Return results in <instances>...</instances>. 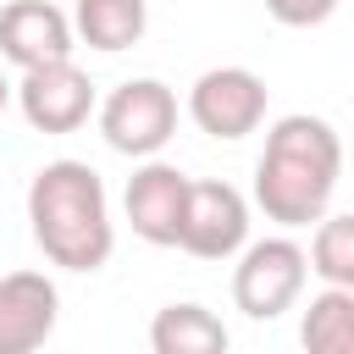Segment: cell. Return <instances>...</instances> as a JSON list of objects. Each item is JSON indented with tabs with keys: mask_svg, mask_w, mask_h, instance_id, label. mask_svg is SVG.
Listing matches in <instances>:
<instances>
[{
	"mask_svg": "<svg viewBox=\"0 0 354 354\" xmlns=\"http://www.w3.org/2000/svg\"><path fill=\"white\" fill-rule=\"evenodd\" d=\"M343 171V138L326 116L293 111L266 133L254 160V205L277 227H310L326 216Z\"/></svg>",
	"mask_w": 354,
	"mask_h": 354,
	"instance_id": "cell-1",
	"label": "cell"
},
{
	"mask_svg": "<svg viewBox=\"0 0 354 354\" xmlns=\"http://www.w3.org/2000/svg\"><path fill=\"white\" fill-rule=\"evenodd\" d=\"M28 221L33 243L61 271H100L116 249L111 199L88 160H50L28 183Z\"/></svg>",
	"mask_w": 354,
	"mask_h": 354,
	"instance_id": "cell-2",
	"label": "cell"
},
{
	"mask_svg": "<svg viewBox=\"0 0 354 354\" xmlns=\"http://www.w3.org/2000/svg\"><path fill=\"white\" fill-rule=\"evenodd\" d=\"M304 277H310V254H304L293 238L243 243V249H238V266H232V304H238L249 321H277L282 310L299 304Z\"/></svg>",
	"mask_w": 354,
	"mask_h": 354,
	"instance_id": "cell-3",
	"label": "cell"
},
{
	"mask_svg": "<svg viewBox=\"0 0 354 354\" xmlns=\"http://www.w3.org/2000/svg\"><path fill=\"white\" fill-rule=\"evenodd\" d=\"M100 133H105V144L116 155L155 160L177 133V94L160 77H127L100 105Z\"/></svg>",
	"mask_w": 354,
	"mask_h": 354,
	"instance_id": "cell-4",
	"label": "cell"
},
{
	"mask_svg": "<svg viewBox=\"0 0 354 354\" xmlns=\"http://www.w3.org/2000/svg\"><path fill=\"white\" fill-rule=\"evenodd\" d=\"M266 77L249 66H210L194 88H188V116L199 133L210 138H249L266 122Z\"/></svg>",
	"mask_w": 354,
	"mask_h": 354,
	"instance_id": "cell-5",
	"label": "cell"
},
{
	"mask_svg": "<svg viewBox=\"0 0 354 354\" xmlns=\"http://www.w3.org/2000/svg\"><path fill=\"white\" fill-rule=\"evenodd\" d=\"M243 243H249V199L232 183H216V177L188 183L177 249H188L194 260H232Z\"/></svg>",
	"mask_w": 354,
	"mask_h": 354,
	"instance_id": "cell-6",
	"label": "cell"
},
{
	"mask_svg": "<svg viewBox=\"0 0 354 354\" xmlns=\"http://www.w3.org/2000/svg\"><path fill=\"white\" fill-rule=\"evenodd\" d=\"M17 105H22V116H28L33 133H77L88 122V111H94V83L66 55V61H50V66L22 72Z\"/></svg>",
	"mask_w": 354,
	"mask_h": 354,
	"instance_id": "cell-7",
	"label": "cell"
},
{
	"mask_svg": "<svg viewBox=\"0 0 354 354\" xmlns=\"http://www.w3.org/2000/svg\"><path fill=\"white\" fill-rule=\"evenodd\" d=\"M188 183H194V177H183V171L166 166V160H144V166L127 177L122 205H127V221H133V232H138L144 243L177 249L183 210H188Z\"/></svg>",
	"mask_w": 354,
	"mask_h": 354,
	"instance_id": "cell-8",
	"label": "cell"
},
{
	"mask_svg": "<svg viewBox=\"0 0 354 354\" xmlns=\"http://www.w3.org/2000/svg\"><path fill=\"white\" fill-rule=\"evenodd\" d=\"M77 44L72 33V17L50 0H11L0 11V55L22 72L33 66H50V61H66Z\"/></svg>",
	"mask_w": 354,
	"mask_h": 354,
	"instance_id": "cell-9",
	"label": "cell"
},
{
	"mask_svg": "<svg viewBox=\"0 0 354 354\" xmlns=\"http://www.w3.org/2000/svg\"><path fill=\"white\" fill-rule=\"evenodd\" d=\"M61 293L44 271L0 277V354H39L55 332Z\"/></svg>",
	"mask_w": 354,
	"mask_h": 354,
	"instance_id": "cell-10",
	"label": "cell"
},
{
	"mask_svg": "<svg viewBox=\"0 0 354 354\" xmlns=\"http://www.w3.org/2000/svg\"><path fill=\"white\" fill-rule=\"evenodd\" d=\"M149 28V0H77L72 6V33L88 50H133Z\"/></svg>",
	"mask_w": 354,
	"mask_h": 354,
	"instance_id": "cell-11",
	"label": "cell"
},
{
	"mask_svg": "<svg viewBox=\"0 0 354 354\" xmlns=\"http://www.w3.org/2000/svg\"><path fill=\"white\" fill-rule=\"evenodd\" d=\"M149 348H155V354H227V326H221L216 310L183 299V304L155 310V321H149Z\"/></svg>",
	"mask_w": 354,
	"mask_h": 354,
	"instance_id": "cell-12",
	"label": "cell"
},
{
	"mask_svg": "<svg viewBox=\"0 0 354 354\" xmlns=\"http://www.w3.org/2000/svg\"><path fill=\"white\" fill-rule=\"evenodd\" d=\"M299 343L304 354H354V293L348 288L315 293L299 321Z\"/></svg>",
	"mask_w": 354,
	"mask_h": 354,
	"instance_id": "cell-13",
	"label": "cell"
},
{
	"mask_svg": "<svg viewBox=\"0 0 354 354\" xmlns=\"http://www.w3.org/2000/svg\"><path fill=\"white\" fill-rule=\"evenodd\" d=\"M304 254H310V271L326 288H348L354 293V210L348 216H321Z\"/></svg>",
	"mask_w": 354,
	"mask_h": 354,
	"instance_id": "cell-14",
	"label": "cell"
},
{
	"mask_svg": "<svg viewBox=\"0 0 354 354\" xmlns=\"http://www.w3.org/2000/svg\"><path fill=\"white\" fill-rule=\"evenodd\" d=\"M343 0H266V11L282 22V28H321Z\"/></svg>",
	"mask_w": 354,
	"mask_h": 354,
	"instance_id": "cell-15",
	"label": "cell"
},
{
	"mask_svg": "<svg viewBox=\"0 0 354 354\" xmlns=\"http://www.w3.org/2000/svg\"><path fill=\"white\" fill-rule=\"evenodd\" d=\"M11 100H17V88H11V83H6V72H0V111H6Z\"/></svg>",
	"mask_w": 354,
	"mask_h": 354,
	"instance_id": "cell-16",
	"label": "cell"
}]
</instances>
